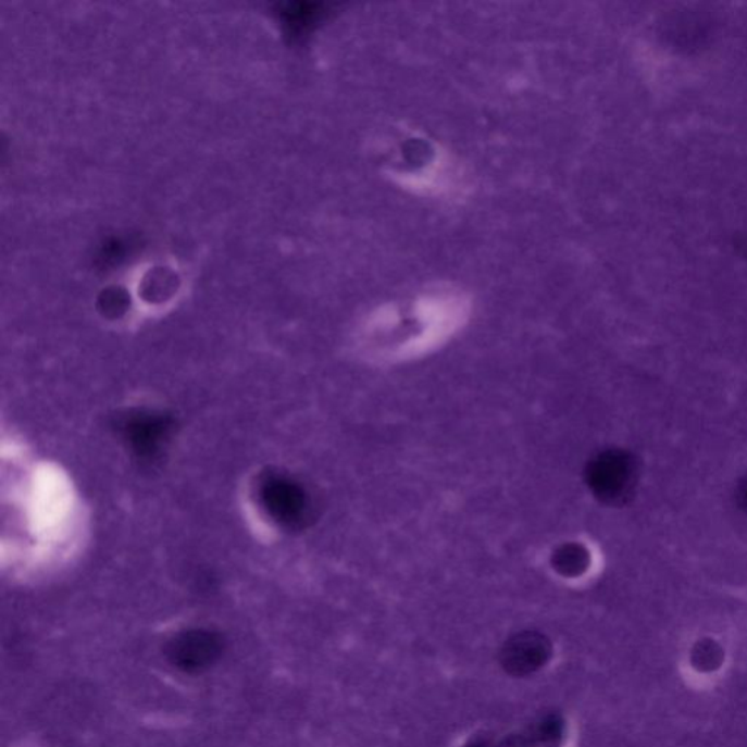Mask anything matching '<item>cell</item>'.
Segmentation results:
<instances>
[{"label": "cell", "mask_w": 747, "mask_h": 747, "mask_svg": "<svg viewBox=\"0 0 747 747\" xmlns=\"http://www.w3.org/2000/svg\"><path fill=\"white\" fill-rule=\"evenodd\" d=\"M222 655V639L211 631L183 632L171 639L166 657L174 668L187 673H198L211 668Z\"/></svg>", "instance_id": "2"}, {"label": "cell", "mask_w": 747, "mask_h": 747, "mask_svg": "<svg viewBox=\"0 0 747 747\" xmlns=\"http://www.w3.org/2000/svg\"><path fill=\"white\" fill-rule=\"evenodd\" d=\"M404 189L431 198H455L463 190V173L446 152H437L421 169L396 174Z\"/></svg>", "instance_id": "1"}, {"label": "cell", "mask_w": 747, "mask_h": 747, "mask_svg": "<svg viewBox=\"0 0 747 747\" xmlns=\"http://www.w3.org/2000/svg\"><path fill=\"white\" fill-rule=\"evenodd\" d=\"M742 249L743 251H745V254L747 256V241L743 242Z\"/></svg>", "instance_id": "6"}, {"label": "cell", "mask_w": 747, "mask_h": 747, "mask_svg": "<svg viewBox=\"0 0 747 747\" xmlns=\"http://www.w3.org/2000/svg\"><path fill=\"white\" fill-rule=\"evenodd\" d=\"M561 737L562 721L557 715H548L535 725L528 743L535 747H557Z\"/></svg>", "instance_id": "4"}, {"label": "cell", "mask_w": 747, "mask_h": 747, "mask_svg": "<svg viewBox=\"0 0 747 747\" xmlns=\"http://www.w3.org/2000/svg\"><path fill=\"white\" fill-rule=\"evenodd\" d=\"M550 655L549 639L540 632L526 631L508 639L501 651V663L512 676H527L544 668Z\"/></svg>", "instance_id": "3"}, {"label": "cell", "mask_w": 747, "mask_h": 747, "mask_svg": "<svg viewBox=\"0 0 747 747\" xmlns=\"http://www.w3.org/2000/svg\"><path fill=\"white\" fill-rule=\"evenodd\" d=\"M555 567L563 575H575L586 567L587 555L578 546L568 545L555 553Z\"/></svg>", "instance_id": "5"}, {"label": "cell", "mask_w": 747, "mask_h": 747, "mask_svg": "<svg viewBox=\"0 0 747 747\" xmlns=\"http://www.w3.org/2000/svg\"><path fill=\"white\" fill-rule=\"evenodd\" d=\"M468 747H485V746H482V745H472V746H468Z\"/></svg>", "instance_id": "7"}]
</instances>
